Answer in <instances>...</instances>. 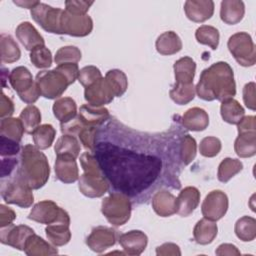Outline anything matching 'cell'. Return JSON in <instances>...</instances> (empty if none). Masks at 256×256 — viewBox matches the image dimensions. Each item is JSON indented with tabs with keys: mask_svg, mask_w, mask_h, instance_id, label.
<instances>
[{
	"mask_svg": "<svg viewBox=\"0 0 256 256\" xmlns=\"http://www.w3.org/2000/svg\"><path fill=\"white\" fill-rule=\"evenodd\" d=\"M94 152L108 183L127 196L148 190L159 178L163 167L158 155L137 152L110 142L97 143Z\"/></svg>",
	"mask_w": 256,
	"mask_h": 256,
	"instance_id": "6da1fadb",
	"label": "cell"
},
{
	"mask_svg": "<svg viewBox=\"0 0 256 256\" xmlns=\"http://www.w3.org/2000/svg\"><path fill=\"white\" fill-rule=\"evenodd\" d=\"M195 90L198 97L205 101L233 98L236 94V84L231 66L220 61L204 69Z\"/></svg>",
	"mask_w": 256,
	"mask_h": 256,
	"instance_id": "7a4b0ae2",
	"label": "cell"
},
{
	"mask_svg": "<svg viewBox=\"0 0 256 256\" xmlns=\"http://www.w3.org/2000/svg\"><path fill=\"white\" fill-rule=\"evenodd\" d=\"M16 174L30 189H40L49 179L50 167L47 157L35 145H25L21 151Z\"/></svg>",
	"mask_w": 256,
	"mask_h": 256,
	"instance_id": "3957f363",
	"label": "cell"
},
{
	"mask_svg": "<svg viewBox=\"0 0 256 256\" xmlns=\"http://www.w3.org/2000/svg\"><path fill=\"white\" fill-rule=\"evenodd\" d=\"M80 163L84 170V173L80 176L78 181L80 192L89 198L103 196L109 189V183L95 155L91 152L83 153L80 156Z\"/></svg>",
	"mask_w": 256,
	"mask_h": 256,
	"instance_id": "277c9868",
	"label": "cell"
},
{
	"mask_svg": "<svg viewBox=\"0 0 256 256\" xmlns=\"http://www.w3.org/2000/svg\"><path fill=\"white\" fill-rule=\"evenodd\" d=\"M131 207L129 196L121 192H113L103 199L101 212L109 223L121 226L130 219Z\"/></svg>",
	"mask_w": 256,
	"mask_h": 256,
	"instance_id": "5b68a950",
	"label": "cell"
},
{
	"mask_svg": "<svg viewBox=\"0 0 256 256\" xmlns=\"http://www.w3.org/2000/svg\"><path fill=\"white\" fill-rule=\"evenodd\" d=\"M1 196L8 204H15L21 208H28L34 201L32 189L15 174L12 178H1Z\"/></svg>",
	"mask_w": 256,
	"mask_h": 256,
	"instance_id": "8992f818",
	"label": "cell"
},
{
	"mask_svg": "<svg viewBox=\"0 0 256 256\" xmlns=\"http://www.w3.org/2000/svg\"><path fill=\"white\" fill-rule=\"evenodd\" d=\"M9 82L20 99L27 104H33L41 95L31 72L24 66L16 67L10 72Z\"/></svg>",
	"mask_w": 256,
	"mask_h": 256,
	"instance_id": "52a82bcc",
	"label": "cell"
},
{
	"mask_svg": "<svg viewBox=\"0 0 256 256\" xmlns=\"http://www.w3.org/2000/svg\"><path fill=\"white\" fill-rule=\"evenodd\" d=\"M36 83L41 96L47 99H56L60 97L71 85L66 75L57 67L53 70L41 71L36 75Z\"/></svg>",
	"mask_w": 256,
	"mask_h": 256,
	"instance_id": "ba28073f",
	"label": "cell"
},
{
	"mask_svg": "<svg viewBox=\"0 0 256 256\" xmlns=\"http://www.w3.org/2000/svg\"><path fill=\"white\" fill-rule=\"evenodd\" d=\"M228 49L234 59L244 67L253 66L256 62L255 46L251 36L246 32H237L230 36Z\"/></svg>",
	"mask_w": 256,
	"mask_h": 256,
	"instance_id": "9c48e42d",
	"label": "cell"
},
{
	"mask_svg": "<svg viewBox=\"0 0 256 256\" xmlns=\"http://www.w3.org/2000/svg\"><path fill=\"white\" fill-rule=\"evenodd\" d=\"M28 218L46 225L57 222L70 224L69 214L51 200H44L35 204L30 211Z\"/></svg>",
	"mask_w": 256,
	"mask_h": 256,
	"instance_id": "30bf717a",
	"label": "cell"
},
{
	"mask_svg": "<svg viewBox=\"0 0 256 256\" xmlns=\"http://www.w3.org/2000/svg\"><path fill=\"white\" fill-rule=\"evenodd\" d=\"M62 12L63 10L60 8H54L41 2L30 11L31 17L37 24L45 31L54 34H61L60 20Z\"/></svg>",
	"mask_w": 256,
	"mask_h": 256,
	"instance_id": "8fae6325",
	"label": "cell"
},
{
	"mask_svg": "<svg viewBox=\"0 0 256 256\" xmlns=\"http://www.w3.org/2000/svg\"><path fill=\"white\" fill-rule=\"evenodd\" d=\"M93 21L90 16L76 15L63 10L60 20L61 34H67L74 37H85L91 33Z\"/></svg>",
	"mask_w": 256,
	"mask_h": 256,
	"instance_id": "7c38bea8",
	"label": "cell"
},
{
	"mask_svg": "<svg viewBox=\"0 0 256 256\" xmlns=\"http://www.w3.org/2000/svg\"><path fill=\"white\" fill-rule=\"evenodd\" d=\"M228 210V197L221 190H213L208 193L202 203L201 211L204 218L212 221L221 219Z\"/></svg>",
	"mask_w": 256,
	"mask_h": 256,
	"instance_id": "4fadbf2b",
	"label": "cell"
},
{
	"mask_svg": "<svg viewBox=\"0 0 256 256\" xmlns=\"http://www.w3.org/2000/svg\"><path fill=\"white\" fill-rule=\"evenodd\" d=\"M34 233V230L27 225L15 226L10 224L5 227H1L0 241L2 244L9 245L18 250H24L25 242L27 238Z\"/></svg>",
	"mask_w": 256,
	"mask_h": 256,
	"instance_id": "5bb4252c",
	"label": "cell"
},
{
	"mask_svg": "<svg viewBox=\"0 0 256 256\" xmlns=\"http://www.w3.org/2000/svg\"><path fill=\"white\" fill-rule=\"evenodd\" d=\"M114 97L115 95L112 89L103 77L92 85L86 87L84 91L85 100L88 104L96 107H102L103 105L110 103Z\"/></svg>",
	"mask_w": 256,
	"mask_h": 256,
	"instance_id": "9a60e30c",
	"label": "cell"
},
{
	"mask_svg": "<svg viewBox=\"0 0 256 256\" xmlns=\"http://www.w3.org/2000/svg\"><path fill=\"white\" fill-rule=\"evenodd\" d=\"M116 232L114 229L98 226L93 228L86 239L87 246L96 253H102L116 243Z\"/></svg>",
	"mask_w": 256,
	"mask_h": 256,
	"instance_id": "2e32d148",
	"label": "cell"
},
{
	"mask_svg": "<svg viewBox=\"0 0 256 256\" xmlns=\"http://www.w3.org/2000/svg\"><path fill=\"white\" fill-rule=\"evenodd\" d=\"M187 18L201 23L210 19L214 13V2L211 0H188L184 4Z\"/></svg>",
	"mask_w": 256,
	"mask_h": 256,
	"instance_id": "e0dca14e",
	"label": "cell"
},
{
	"mask_svg": "<svg viewBox=\"0 0 256 256\" xmlns=\"http://www.w3.org/2000/svg\"><path fill=\"white\" fill-rule=\"evenodd\" d=\"M81 124L85 127H100L110 118L108 109L96 107L90 104H84L80 107L77 115Z\"/></svg>",
	"mask_w": 256,
	"mask_h": 256,
	"instance_id": "ac0fdd59",
	"label": "cell"
},
{
	"mask_svg": "<svg viewBox=\"0 0 256 256\" xmlns=\"http://www.w3.org/2000/svg\"><path fill=\"white\" fill-rule=\"evenodd\" d=\"M119 243L125 254L140 255L146 248L148 238L146 234L140 230H131L119 236Z\"/></svg>",
	"mask_w": 256,
	"mask_h": 256,
	"instance_id": "d6986e66",
	"label": "cell"
},
{
	"mask_svg": "<svg viewBox=\"0 0 256 256\" xmlns=\"http://www.w3.org/2000/svg\"><path fill=\"white\" fill-rule=\"evenodd\" d=\"M199 201V190L193 186L185 187L176 198V213L182 217L189 216L197 208Z\"/></svg>",
	"mask_w": 256,
	"mask_h": 256,
	"instance_id": "ffe728a7",
	"label": "cell"
},
{
	"mask_svg": "<svg viewBox=\"0 0 256 256\" xmlns=\"http://www.w3.org/2000/svg\"><path fill=\"white\" fill-rule=\"evenodd\" d=\"M54 168L57 179L63 183H74L79 179V170L75 158L56 156Z\"/></svg>",
	"mask_w": 256,
	"mask_h": 256,
	"instance_id": "44dd1931",
	"label": "cell"
},
{
	"mask_svg": "<svg viewBox=\"0 0 256 256\" xmlns=\"http://www.w3.org/2000/svg\"><path fill=\"white\" fill-rule=\"evenodd\" d=\"M16 37L27 50H33L35 47L45 45L44 38L30 22H22L16 28Z\"/></svg>",
	"mask_w": 256,
	"mask_h": 256,
	"instance_id": "7402d4cb",
	"label": "cell"
},
{
	"mask_svg": "<svg viewBox=\"0 0 256 256\" xmlns=\"http://www.w3.org/2000/svg\"><path fill=\"white\" fill-rule=\"evenodd\" d=\"M152 208L161 217H169L176 213V197L168 190H159L152 197Z\"/></svg>",
	"mask_w": 256,
	"mask_h": 256,
	"instance_id": "603a6c76",
	"label": "cell"
},
{
	"mask_svg": "<svg viewBox=\"0 0 256 256\" xmlns=\"http://www.w3.org/2000/svg\"><path fill=\"white\" fill-rule=\"evenodd\" d=\"M182 125L191 131H203L209 124L207 112L199 107L188 109L182 116Z\"/></svg>",
	"mask_w": 256,
	"mask_h": 256,
	"instance_id": "cb8c5ba5",
	"label": "cell"
},
{
	"mask_svg": "<svg viewBox=\"0 0 256 256\" xmlns=\"http://www.w3.org/2000/svg\"><path fill=\"white\" fill-rule=\"evenodd\" d=\"M245 13V6L243 1L239 0H224L221 2L220 18L223 22L229 25L239 23Z\"/></svg>",
	"mask_w": 256,
	"mask_h": 256,
	"instance_id": "d4e9b609",
	"label": "cell"
},
{
	"mask_svg": "<svg viewBox=\"0 0 256 256\" xmlns=\"http://www.w3.org/2000/svg\"><path fill=\"white\" fill-rule=\"evenodd\" d=\"M56 246H52L40 236L33 233L30 235L24 246V252L28 256H46V255H55L58 253Z\"/></svg>",
	"mask_w": 256,
	"mask_h": 256,
	"instance_id": "484cf974",
	"label": "cell"
},
{
	"mask_svg": "<svg viewBox=\"0 0 256 256\" xmlns=\"http://www.w3.org/2000/svg\"><path fill=\"white\" fill-rule=\"evenodd\" d=\"M217 232L218 227L215 221L203 218L196 223L193 229V237L198 244L207 245L213 242L217 236Z\"/></svg>",
	"mask_w": 256,
	"mask_h": 256,
	"instance_id": "4316f807",
	"label": "cell"
},
{
	"mask_svg": "<svg viewBox=\"0 0 256 256\" xmlns=\"http://www.w3.org/2000/svg\"><path fill=\"white\" fill-rule=\"evenodd\" d=\"M174 74H175V83L179 84H191L193 83V79L196 71V63L195 61L188 57H182L178 59L174 63Z\"/></svg>",
	"mask_w": 256,
	"mask_h": 256,
	"instance_id": "83f0119b",
	"label": "cell"
},
{
	"mask_svg": "<svg viewBox=\"0 0 256 256\" xmlns=\"http://www.w3.org/2000/svg\"><path fill=\"white\" fill-rule=\"evenodd\" d=\"M155 46L161 55H173L182 49V41L174 31H167L157 38Z\"/></svg>",
	"mask_w": 256,
	"mask_h": 256,
	"instance_id": "f1b7e54d",
	"label": "cell"
},
{
	"mask_svg": "<svg viewBox=\"0 0 256 256\" xmlns=\"http://www.w3.org/2000/svg\"><path fill=\"white\" fill-rule=\"evenodd\" d=\"M53 114L61 124L67 123L77 116V106L75 101L70 97L57 99L53 104Z\"/></svg>",
	"mask_w": 256,
	"mask_h": 256,
	"instance_id": "f546056e",
	"label": "cell"
},
{
	"mask_svg": "<svg viewBox=\"0 0 256 256\" xmlns=\"http://www.w3.org/2000/svg\"><path fill=\"white\" fill-rule=\"evenodd\" d=\"M70 224L57 222L47 225L45 233L51 244L54 246L66 245L71 239V232L69 229Z\"/></svg>",
	"mask_w": 256,
	"mask_h": 256,
	"instance_id": "4dcf8cb0",
	"label": "cell"
},
{
	"mask_svg": "<svg viewBox=\"0 0 256 256\" xmlns=\"http://www.w3.org/2000/svg\"><path fill=\"white\" fill-rule=\"evenodd\" d=\"M220 113L222 119L229 124H238L245 115L244 108L233 98L221 101Z\"/></svg>",
	"mask_w": 256,
	"mask_h": 256,
	"instance_id": "1f68e13d",
	"label": "cell"
},
{
	"mask_svg": "<svg viewBox=\"0 0 256 256\" xmlns=\"http://www.w3.org/2000/svg\"><path fill=\"white\" fill-rule=\"evenodd\" d=\"M234 149L241 158L254 156L256 153V132L240 133L235 140Z\"/></svg>",
	"mask_w": 256,
	"mask_h": 256,
	"instance_id": "d6a6232c",
	"label": "cell"
},
{
	"mask_svg": "<svg viewBox=\"0 0 256 256\" xmlns=\"http://www.w3.org/2000/svg\"><path fill=\"white\" fill-rule=\"evenodd\" d=\"M54 150L56 156H69L76 159L80 153V143L75 136L63 134L57 140Z\"/></svg>",
	"mask_w": 256,
	"mask_h": 256,
	"instance_id": "836d02e7",
	"label": "cell"
},
{
	"mask_svg": "<svg viewBox=\"0 0 256 256\" xmlns=\"http://www.w3.org/2000/svg\"><path fill=\"white\" fill-rule=\"evenodd\" d=\"M0 51L2 63H13L20 59L21 51L14 39L7 34L0 36Z\"/></svg>",
	"mask_w": 256,
	"mask_h": 256,
	"instance_id": "e575fe53",
	"label": "cell"
},
{
	"mask_svg": "<svg viewBox=\"0 0 256 256\" xmlns=\"http://www.w3.org/2000/svg\"><path fill=\"white\" fill-rule=\"evenodd\" d=\"M55 136L56 130L51 124L39 125L32 133L34 145L40 150L49 148L53 144Z\"/></svg>",
	"mask_w": 256,
	"mask_h": 256,
	"instance_id": "d590c367",
	"label": "cell"
},
{
	"mask_svg": "<svg viewBox=\"0 0 256 256\" xmlns=\"http://www.w3.org/2000/svg\"><path fill=\"white\" fill-rule=\"evenodd\" d=\"M24 132H25L24 127L20 119L12 118V117L1 119V123H0L1 136L20 142Z\"/></svg>",
	"mask_w": 256,
	"mask_h": 256,
	"instance_id": "8d00e7d4",
	"label": "cell"
},
{
	"mask_svg": "<svg viewBox=\"0 0 256 256\" xmlns=\"http://www.w3.org/2000/svg\"><path fill=\"white\" fill-rule=\"evenodd\" d=\"M234 231L240 240L250 242L256 237V220L250 216H243L235 223Z\"/></svg>",
	"mask_w": 256,
	"mask_h": 256,
	"instance_id": "74e56055",
	"label": "cell"
},
{
	"mask_svg": "<svg viewBox=\"0 0 256 256\" xmlns=\"http://www.w3.org/2000/svg\"><path fill=\"white\" fill-rule=\"evenodd\" d=\"M105 80L112 89L115 97L122 96L128 87V80L126 74L119 69L109 70L105 75Z\"/></svg>",
	"mask_w": 256,
	"mask_h": 256,
	"instance_id": "f35d334b",
	"label": "cell"
},
{
	"mask_svg": "<svg viewBox=\"0 0 256 256\" xmlns=\"http://www.w3.org/2000/svg\"><path fill=\"white\" fill-rule=\"evenodd\" d=\"M243 169V164L240 160L234 158H225L218 166L217 178L220 182L226 183Z\"/></svg>",
	"mask_w": 256,
	"mask_h": 256,
	"instance_id": "ab89813d",
	"label": "cell"
},
{
	"mask_svg": "<svg viewBox=\"0 0 256 256\" xmlns=\"http://www.w3.org/2000/svg\"><path fill=\"white\" fill-rule=\"evenodd\" d=\"M195 86L191 84H179L175 83L170 90L169 95L171 99L178 105H185L192 101L195 97Z\"/></svg>",
	"mask_w": 256,
	"mask_h": 256,
	"instance_id": "60d3db41",
	"label": "cell"
},
{
	"mask_svg": "<svg viewBox=\"0 0 256 256\" xmlns=\"http://www.w3.org/2000/svg\"><path fill=\"white\" fill-rule=\"evenodd\" d=\"M19 119L23 124L24 131L26 133L32 134L33 131L40 125V122H41L40 110L34 105H28L21 111Z\"/></svg>",
	"mask_w": 256,
	"mask_h": 256,
	"instance_id": "b9f144b4",
	"label": "cell"
},
{
	"mask_svg": "<svg viewBox=\"0 0 256 256\" xmlns=\"http://www.w3.org/2000/svg\"><path fill=\"white\" fill-rule=\"evenodd\" d=\"M196 40L203 45L209 46L211 49L215 50L219 44V31L210 25H202L197 28L195 32Z\"/></svg>",
	"mask_w": 256,
	"mask_h": 256,
	"instance_id": "7bdbcfd3",
	"label": "cell"
},
{
	"mask_svg": "<svg viewBox=\"0 0 256 256\" xmlns=\"http://www.w3.org/2000/svg\"><path fill=\"white\" fill-rule=\"evenodd\" d=\"M197 145L195 139L190 135H184L179 143V156L184 165L190 164L196 156Z\"/></svg>",
	"mask_w": 256,
	"mask_h": 256,
	"instance_id": "ee69618b",
	"label": "cell"
},
{
	"mask_svg": "<svg viewBox=\"0 0 256 256\" xmlns=\"http://www.w3.org/2000/svg\"><path fill=\"white\" fill-rule=\"evenodd\" d=\"M30 61L39 69L48 68L52 65L51 51L45 45L37 46L30 53Z\"/></svg>",
	"mask_w": 256,
	"mask_h": 256,
	"instance_id": "f6af8a7d",
	"label": "cell"
},
{
	"mask_svg": "<svg viewBox=\"0 0 256 256\" xmlns=\"http://www.w3.org/2000/svg\"><path fill=\"white\" fill-rule=\"evenodd\" d=\"M81 59V51L75 46L61 47L55 54L54 61L56 64L78 63Z\"/></svg>",
	"mask_w": 256,
	"mask_h": 256,
	"instance_id": "bcb514c9",
	"label": "cell"
},
{
	"mask_svg": "<svg viewBox=\"0 0 256 256\" xmlns=\"http://www.w3.org/2000/svg\"><path fill=\"white\" fill-rule=\"evenodd\" d=\"M221 141L213 136L205 137L201 140L199 145L200 154L204 157H214L216 156L221 150Z\"/></svg>",
	"mask_w": 256,
	"mask_h": 256,
	"instance_id": "7dc6e473",
	"label": "cell"
},
{
	"mask_svg": "<svg viewBox=\"0 0 256 256\" xmlns=\"http://www.w3.org/2000/svg\"><path fill=\"white\" fill-rule=\"evenodd\" d=\"M98 131H99L98 127L83 126V128L79 131V133L77 135L81 144H83V146L90 152H94Z\"/></svg>",
	"mask_w": 256,
	"mask_h": 256,
	"instance_id": "c3c4849f",
	"label": "cell"
},
{
	"mask_svg": "<svg viewBox=\"0 0 256 256\" xmlns=\"http://www.w3.org/2000/svg\"><path fill=\"white\" fill-rule=\"evenodd\" d=\"M100 78H102V74L100 70L93 65L83 67L79 71V75H78V81L85 88L92 85L93 83L98 81Z\"/></svg>",
	"mask_w": 256,
	"mask_h": 256,
	"instance_id": "681fc988",
	"label": "cell"
},
{
	"mask_svg": "<svg viewBox=\"0 0 256 256\" xmlns=\"http://www.w3.org/2000/svg\"><path fill=\"white\" fill-rule=\"evenodd\" d=\"M93 1H83V0H68L65 1L66 11L76 15H86Z\"/></svg>",
	"mask_w": 256,
	"mask_h": 256,
	"instance_id": "f907efd6",
	"label": "cell"
},
{
	"mask_svg": "<svg viewBox=\"0 0 256 256\" xmlns=\"http://www.w3.org/2000/svg\"><path fill=\"white\" fill-rule=\"evenodd\" d=\"M19 151H20L19 142L9 139L7 137L1 136L0 154L2 157H13L17 155Z\"/></svg>",
	"mask_w": 256,
	"mask_h": 256,
	"instance_id": "816d5d0a",
	"label": "cell"
},
{
	"mask_svg": "<svg viewBox=\"0 0 256 256\" xmlns=\"http://www.w3.org/2000/svg\"><path fill=\"white\" fill-rule=\"evenodd\" d=\"M255 88H256V85L254 82L247 83L243 88V101H244L246 107L251 110L256 109Z\"/></svg>",
	"mask_w": 256,
	"mask_h": 256,
	"instance_id": "f5cc1de1",
	"label": "cell"
},
{
	"mask_svg": "<svg viewBox=\"0 0 256 256\" xmlns=\"http://www.w3.org/2000/svg\"><path fill=\"white\" fill-rule=\"evenodd\" d=\"M16 218V213L11 208L1 204L0 205V226L5 227L13 223Z\"/></svg>",
	"mask_w": 256,
	"mask_h": 256,
	"instance_id": "db71d44e",
	"label": "cell"
},
{
	"mask_svg": "<svg viewBox=\"0 0 256 256\" xmlns=\"http://www.w3.org/2000/svg\"><path fill=\"white\" fill-rule=\"evenodd\" d=\"M156 254L158 256H168V255L180 256L181 251L179 246L174 243H164L161 246H158L156 248Z\"/></svg>",
	"mask_w": 256,
	"mask_h": 256,
	"instance_id": "11a10c76",
	"label": "cell"
},
{
	"mask_svg": "<svg viewBox=\"0 0 256 256\" xmlns=\"http://www.w3.org/2000/svg\"><path fill=\"white\" fill-rule=\"evenodd\" d=\"M17 159L13 157H2L1 161V178H5L10 176L17 166Z\"/></svg>",
	"mask_w": 256,
	"mask_h": 256,
	"instance_id": "9f6ffc18",
	"label": "cell"
},
{
	"mask_svg": "<svg viewBox=\"0 0 256 256\" xmlns=\"http://www.w3.org/2000/svg\"><path fill=\"white\" fill-rule=\"evenodd\" d=\"M14 112V104L13 101L7 97L4 93H2L1 101H0V116L1 119L10 117Z\"/></svg>",
	"mask_w": 256,
	"mask_h": 256,
	"instance_id": "6f0895ef",
	"label": "cell"
},
{
	"mask_svg": "<svg viewBox=\"0 0 256 256\" xmlns=\"http://www.w3.org/2000/svg\"><path fill=\"white\" fill-rule=\"evenodd\" d=\"M238 134L245 132H256L255 116H244L237 124Z\"/></svg>",
	"mask_w": 256,
	"mask_h": 256,
	"instance_id": "680465c9",
	"label": "cell"
},
{
	"mask_svg": "<svg viewBox=\"0 0 256 256\" xmlns=\"http://www.w3.org/2000/svg\"><path fill=\"white\" fill-rule=\"evenodd\" d=\"M216 255H240V251L237 249V247L233 244H229V243H225V244H221L218 246V248L215 251Z\"/></svg>",
	"mask_w": 256,
	"mask_h": 256,
	"instance_id": "91938a15",
	"label": "cell"
},
{
	"mask_svg": "<svg viewBox=\"0 0 256 256\" xmlns=\"http://www.w3.org/2000/svg\"><path fill=\"white\" fill-rule=\"evenodd\" d=\"M38 3H39V1H14V4H16L22 8H28V9L34 8Z\"/></svg>",
	"mask_w": 256,
	"mask_h": 256,
	"instance_id": "94428289",
	"label": "cell"
}]
</instances>
